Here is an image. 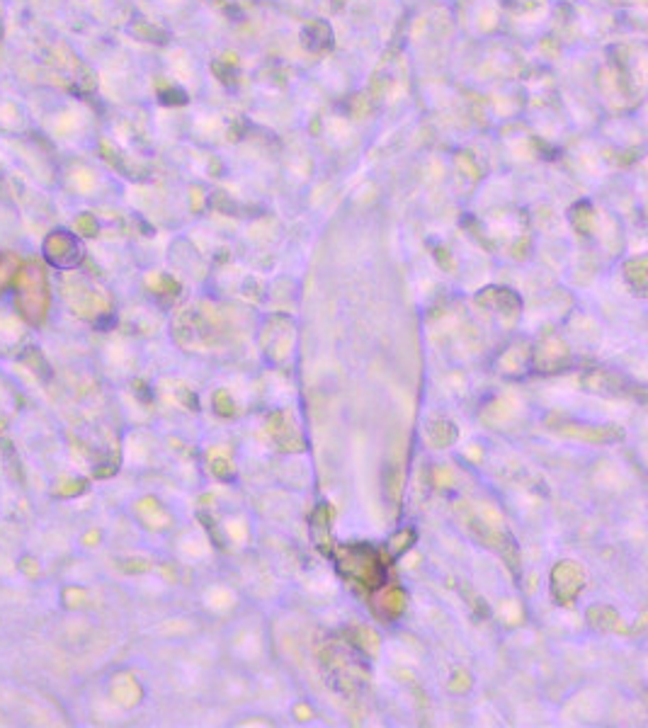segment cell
I'll return each mask as SVG.
<instances>
[{"label": "cell", "mask_w": 648, "mask_h": 728, "mask_svg": "<svg viewBox=\"0 0 648 728\" xmlns=\"http://www.w3.org/2000/svg\"><path fill=\"white\" fill-rule=\"evenodd\" d=\"M338 568L345 578L362 588H382L384 566L377 551L367 544H343L335 551Z\"/></svg>", "instance_id": "cell-1"}, {"label": "cell", "mask_w": 648, "mask_h": 728, "mask_svg": "<svg viewBox=\"0 0 648 728\" xmlns=\"http://www.w3.org/2000/svg\"><path fill=\"white\" fill-rule=\"evenodd\" d=\"M583 585H585V576L578 563L561 561L559 566L551 571V593H554L559 605H573L576 597L581 595Z\"/></svg>", "instance_id": "cell-2"}, {"label": "cell", "mask_w": 648, "mask_h": 728, "mask_svg": "<svg viewBox=\"0 0 648 728\" xmlns=\"http://www.w3.org/2000/svg\"><path fill=\"white\" fill-rule=\"evenodd\" d=\"M564 435L581 437V440H593V442H612L622 437V432L615 428H595V425H578V423H566L559 428Z\"/></svg>", "instance_id": "cell-3"}, {"label": "cell", "mask_w": 648, "mask_h": 728, "mask_svg": "<svg viewBox=\"0 0 648 728\" xmlns=\"http://www.w3.org/2000/svg\"><path fill=\"white\" fill-rule=\"evenodd\" d=\"M479 299H488V306H496L498 314H515L520 309V299L508 289H486Z\"/></svg>", "instance_id": "cell-4"}, {"label": "cell", "mask_w": 648, "mask_h": 728, "mask_svg": "<svg viewBox=\"0 0 648 728\" xmlns=\"http://www.w3.org/2000/svg\"><path fill=\"white\" fill-rule=\"evenodd\" d=\"M377 607H379V612L389 610V612H386V619L399 617L401 610H403V593H401V590H396V588L382 590V595H379V605Z\"/></svg>", "instance_id": "cell-5"}, {"label": "cell", "mask_w": 648, "mask_h": 728, "mask_svg": "<svg viewBox=\"0 0 648 728\" xmlns=\"http://www.w3.org/2000/svg\"><path fill=\"white\" fill-rule=\"evenodd\" d=\"M627 280L632 282V287L636 289L639 294H644V287H646V263L644 260H632V263L627 265Z\"/></svg>", "instance_id": "cell-6"}, {"label": "cell", "mask_w": 648, "mask_h": 728, "mask_svg": "<svg viewBox=\"0 0 648 728\" xmlns=\"http://www.w3.org/2000/svg\"><path fill=\"white\" fill-rule=\"evenodd\" d=\"M413 537H416L413 530H403L399 534H394V537H391V549H394L396 554H403V551L413 544Z\"/></svg>", "instance_id": "cell-7"}]
</instances>
